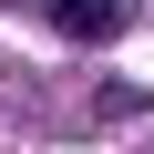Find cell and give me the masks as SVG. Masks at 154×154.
I'll return each mask as SVG.
<instances>
[{"mask_svg":"<svg viewBox=\"0 0 154 154\" xmlns=\"http://www.w3.org/2000/svg\"><path fill=\"white\" fill-rule=\"evenodd\" d=\"M41 11H51L72 41H113V31H123V0H41Z\"/></svg>","mask_w":154,"mask_h":154,"instance_id":"cell-1","label":"cell"}]
</instances>
